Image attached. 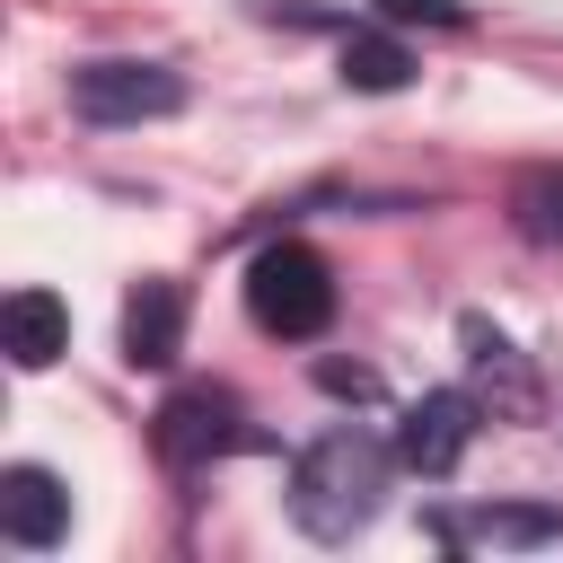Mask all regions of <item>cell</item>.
<instances>
[{"instance_id": "cell-8", "label": "cell", "mask_w": 563, "mask_h": 563, "mask_svg": "<svg viewBox=\"0 0 563 563\" xmlns=\"http://www.w3.org/2000/svg\"><path fill=\"white\" fill-rule=\"evenodd\" d=\"M0 343H9L18 369H53V361L70 352V308H62L53 290H9V308H0Z\"/></svg>"}, {"instance_id": "cell-6", "label": "cell", "mask_w": 563, "mask_h": 563, "mask_svg": "<svg viewBox=\"0 0 563 563\" xmlns=\"http://www.w3.org/2000/svg\"><path fill=\"white\" fill-rule=\"evenodd\" d=\"M62 528H70L62 475L53 466H0V537L18 554H44V545H62Z\"/></svg>"}, {"instance_id": "cell-12", "label": "cell", "mask_w": 563, "mask_h": 563, "mask_svg": "<svg viewBox=\"0 0 563 563\" xmlns=\"http://www.w3.org/2000/svg\"><path fill=\"white\" fill-rule=\"evenodd\" d=\"M343 79L369 88V97H387V88L413 79V53H405L396 35H352V44H343Z\"/></svg>"}, {"instance_id": "cell-7", "label": "cell", "mask_w": 563, "mask_h": 563, "mask_svg": "<svg viewBox=\"0 0 563 563\" xmlns=\"http://www.w3.org/2000/svg\"><path fill=\"white\" fill-rule=\"evenodd\" d=\"M185 352V282H141L123 299V361L132 369H167Z\"/></svg>"}, {"instance_id": "cell-1", "label": "cell", "mask_w": 563, "mask_h": 563, "mask_svg": "<svg viewBox=\"0 0 563 563\" xmlns=\"http://www.w3.org/2000/svg\"><path fill=\"white\" fill-rule=\"evenodd\" d=\"M387 466H396V449H378L369 431H325V440H308L299 449V466H290V519L317 537V545H343V537H361L369 519H378V501H387Z\"/></svg>"}, {"instance_id": "cell-10", "label": "cell", "mask_w": 563, "mask_h": 563, "mask_svg": "<svg viewBox=\"0 0 563 563\" xmlns=\"http://www.w3.org/2000/svg\"><path fill=\"white\" fill-rule=\"evenodd\" d=\"M466 361H475V387H484V396L501 387V413H528V405H537V387H528V369H519V352H510V343H501V334H493L484 317L466 325Z\"/></svg>"}, {"instance_id": "cell-5", "label": "cell", "mask_w": 563, "mask_h": 563, "mask_svg": "<svg viewBox=\"0 0 563 563\" xmlns=\"http://www.w3.org/2000/svg\"><path fill=\"white\" fill-rule=\"evenodd\" d=\"M466 440H475V396H466V387H431V396L405 405V422H396V466L449 475V466L466 457Z\"/></svg>"}, {"instance_id": "cell-13", "label": "cell", "mask_w": 563, "mask_h": 563, "mask_svg": "<svg viewBox=\"0 0 563 563\" xmlns=\"http://www.w3.org/2000/svg\"><path fill=\"white\" fill-rule=\"evenodd\" d=\"M387 18H431V26H457V9L449 0H378Z\"/></svg>"}, {"instance_id": "cell-3", "label": "cell", "mask_w": 563, "mask_h": 563, "mask_svg": "<svg viewBox=\"0 0 563 563\" xmlns=\"http://www.w3.org/2000/svg\"><path fill=\"white\" fill-rule=\"evenodd\" d=\"M70 106L88 123H150V114L185 106V79L167 62H88V70H70Z\"/></svg>"}, {"instance_id": "cell-4", "label": "cell", "mask_w": 563, "mask_h": 563, "mask_svg": "<svg viewBox=\"0 0 563 563\" xmlns=\"http://www.w3.org/2000/svg\"><path fill=\"white\" fill-rule=\"evenodd\" d=\"M255 431L238 422V396L229 387H185V396H167L158 405V457L167 466H211V457H229V449H246Z\"/></svg>"}, {"instance_id": "cell-2", "label": "cell", "mask_w": 563, "mask_h": 563, "mask_svg": "<svg viewBox=\"0 0 563 563\" xmlns=\"http://www.w3.org/2000/svg\"><path fill=\"white\" fill-rule=\"evenodd\" d=\"M246 317H255L264 334H282V343L325 334V325H334V273H325V255L299 246V238L264 246V255L246 264Z\"/></svg>"}, {"instance_id": "cell-9", "label": "cell", "mask_w": 563, "mask_h": 563, "mask_svg": "<svg viewBox=\"0 0 563 563\" xmlns=\"http://www.w3.org/2000/svg\"><path fill=\"white\" fill-rule=\"evenodd\" d=\"M563 519L554 510H440L431 537L440 545H545Z\"/></svg>"}, {"instance_id": "cell-11", "label": "cell", "mask_w": 563, "mask_h": 563, "mask_svg": "<svg viewBox=\"0 0 563 563\" xmlns=\"http://www.w3.org/2000/svg\"><path fill=\"white\" fill-rule=\"evenodd\" d=\"M510 229L537 246H563V167H528L510 185Z\"/></svg>"}]
</instances>
